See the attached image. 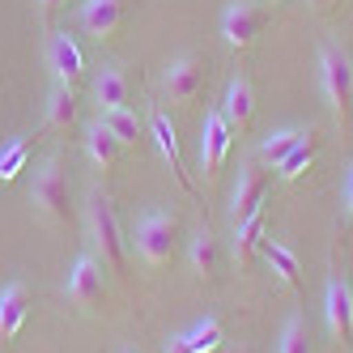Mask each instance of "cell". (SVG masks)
<instances>
[{"mask_svg": "<svg viewBox=\"0 0 353 353\" xmlns=\"http://www.w3.org/2000/svg\"><path fill=\"white\" fill-rule=\"evenodd\" d=\"M85 221H90V239H94V251H98V260H103V268L123 272V264H128V243H123V225H119L115 205L107 196H90Z\"/></svg>", "mask_w": 353, "mask_h": 353, "instance_id": "obj_1", "label": "cell"}, {"mask_svg": "<svg viewBox=\"0 0 353 353\" xmlns=\"http://www.w3.org/2000/svg\"><path fill=\"white\" fill-rule=\"evenodd\" d=\"M319 85L327 107H332V119L345 128L353 111V60L336 47H319Z\"/></svg>", "mask_w": 353, "mask_h": 353, "instance_id": "obj_2", "label": "cell"}, {"mask_svg": "<svg viewBox=\"0 0 353 353\" xmlns=\"http://www.w3.org/2000/svg\"><path fill=\"white\" fill-rule=\"evenodd\" d=\"M30 205L43 221H68V174L60 166V158H47L39 170H34V183H30Z\"/></svg>", "mask_w": 353, "mask_h": 353, "instance_id": "obj_3", "label": "cell"}, {"mask_svg": "<svg viewBox=\"0 0 353 353\" xmlns=\"http://www.w3.org/2000/svg\"><path fill=\"white\" fill-rule=\"evenodd\" d=\"M174 239H179V217L166 209H149L137 225V251L149 268H162L174 256Z\"/></svg>", "mask_w": 353, "mask_h": 353, "instance_id": "obj_4", "label": "cell"}, {"mask_svg": "<svg viewBox=\"0 0 353 353\" xmlns=\"http://www.w3.org/2000/svg\"><path fill=\"white\" fill-rule=\"evenodd\" d=\"M264 26H268V9L260 5V0H230V5L221 9V39L230 43L234 52L256 47Z\"/></svg>", "mask_w": 353, "mask_h": 353, "instance_id": "obj_5", "label": "cell"}, {"mask_svg": "<svg viewBox=\"0 0 353 353\" xmlns=\"http://www.w3.org/2000/svg\"><path fill=\"white\" fill-rule=\"evenodd\" d=\"M68 302H77L81 311H98L107 302V276H103V260L98 256H77V264H72L68 272V285H64Z\"/></svg>", "mask_w": 353, "mask_h": 353, "instance_id": "obj_6", "label": "cell"}, {"mask_svg": "<svg viewBox=\"0 0 353 353\" xmlns=\"http://www.w3.org/2000/svg\"><path fill=\"white\" fill-rule=\"evenodd\" d=\"M323 319H327V336H332V345L349 349L353 345V285L345 281V276H332V281H327Z\"/></svg>", "mask_w": 353, "mask_h": 353, "instance_id": "obj_7", "label": "cell"}, {"mask_svg": "<svg viewBox=\"0 0 353 353\" xmlns=\"http://www.w3.org/2000/svg\"><path fill=\"white\" fill-rule=\"evenodd\" d=\"M230 141H234V128L225 123L221 107L205 111V123H200V170H205V179H217L225 154H230Z\"/></svg>", "mask_w": 353, "mask_h": 353, "instance_id": "obj_8", "label": "cell"}, {"mask_svg": "<svg viewBox=\"0 0 353 353\" xmlns=\"http://www.w3.org/2000/svg\"><path fill=\"white\" fill-rule=\"evenodd\" d=\"M264 196H268V170L247 162L239 170V183H234V196H230V225H243L247 217H256L264 209Z\"/></svg>", "mask_w": 353, "mask_h": 353, "instance_id": "obj_9", "label": "cell"}, {"mask_svg": "<svg viewBox=\"0 0 353 353\" xmlns=\"http://www.w3.org/2000/svg\"><path fill=\"white\" fill-rule=\"evenodd\" d=\"M162 90H166V98L174 107L196 103V94L205 90V68H200V60L196 56H174L166 64V72H162Z\"/></svg>", "mask_w": 353, "mask_h": 353, "instance_id": "obj_10", "label": "cell"}, {"mask_svg": "<svg viewBox=\"0 0 353 353\" xmlns=\"http://www.w3.org/2000/svg\"><path fill=\"white\" fill-rule=\"evenodd\" d=\"M47 64H52L60 85H77L85 77V56L68 30H52V39H47Z\"/></svg>", "mask_w": 353, "mask_h": 353, "instance_id": "obj_11", "label": "cell"}, {"mask_svg": "<svg viewBox=\"0 0 353 353\" xmlns=\"http://www.w3.org/2000/svg\"><path fill=\"white\" fill-rule=\"evenodd\" d=\"M77 21H81L85 34H94L98 43H103V39H111V34L119 30V21H123V0H81Z\"/></svg>", "mask_w": 353, "mask_h": 353, "instance_id": "obj_12", "label": "cell"}, {"mask_svg": "<svg viewBox=\"0 0 353 353\" xmlns=\"http://www.w3.org/2000/svg\"><path fill=\"white\" fill-rule=\"evenodd\" d=\"M221 115H225V123H230L234 132H247L251 123H256V90H251L247 77H234L230 85H225Z\"/></svg>", "mask_w": 353, "mask_h": 353, "instance_id": "obj_13", "label": "cell"}, {"mask_svg": "<svg viewBox=\"0 0 353 353\" xmlns=\"http://www.w3.org/2000/svg\"><path fill=\"white\" fill-rule=\"evenodd\" d=\"M30 315V294L21 281H9L0 290V341H13L21 332V323Z\"/></svg>", "mask_w": 353, "mask_h": 353, "instance_id": "obj_14", "label": "cell"}, {"mask_svg": "<svg viewBox=\"0 0 353 353\" xmlns=\"http://www.w3.org/2000/svg\"><path fill=\"white\" fill-rule=\"evenodd\" d=\"M149 132H154V141H158V154L170 162L174 179H179V188H183V192H196V188H192V179H188V170H183V158H179V137H174L170 115L154 111V119H149Z\"/></svg>", "mask_w": 353, "mask_h": 353, "instance_id": "obj_15", "label": "cell"}, {"mask_svg": "<svg viewBox=\"0 0 353 353\" xmlns=\"http://www.w3.org/2000/svg\"><path fill=\"white\" fill-rule=\"evenodd\" d=\"M123 149H128V145H123V141H119V137L107 128L103 119L85 128V154H90V162H94L98 170H111V166L123 158Z\"/></svg>", "mask_w": 353, "mask_h": 353, "instance_id": "obj_16", "label": "cell"}, {"mask_svg": "<svg viewBox=\"0 0 353 353\" xmlns=\"http://www.w3.org/2000/svg\"><path fill=\"white\" fill-rule=\"evenodd\" d=\"M128 98H132V85H128V77H123L115 64H107V68L94 77V103H98V111H103V115L128 107Z\"/></svg>", "mask_w": 353, "mask_h": 353, "instance_id": "obj_17", "label": "cell"}, {"mask_svg": "<svg viewBox=\"0 0 353 353\" xmlns=\"http://www.w3.org/2000/svg\"><path fill=\"white\" fill-rule=\"evenodd\" d=\"M264 260H268V268L276 272V281L285 290H302V264L285 243H264Z\"/></svg>", "mask_w": 353, "mask_h": 353, "instance_id": "obj_18", "label": "cell"}, {"mask_svg": "<svg viewBox=\"0 0 353 353\" xmlns=\"http://www.w3.org/2000/svg\"><path fill=\"white\" fill-rule=\"evenodd\" d=\"M315 158H319V132H311L307 128V137H302V145L294 149V154L276 166V174H281L285 183H294V179H302V174H307L311 166H315Z\"/></svg>", "mask_w": 353, "mask_h": 353, "instance_id": "obj_19", "label": "cell"}, {"mask_svg": "<svg viewBox=\"0 0 353 353\" xmlns=\"http://www.w3.org/2000/svg\"><path fill=\"white\" fill-rule=\"evenodd\" d=\"M72 119H77V98H72V85H52L47 94V128H72Z\"/></svg>", "mask_w": 353, "mask_h": 353, "instance_id": "obj_20", "label": "cell"}, {"mask_svg": "<svg viewBox=\"0 0 353 353\" xmlns=\"http://www.w3.org/2000/svg\"><path fill=\"white\" fill-rule=\"evenodd\" d=\"M264 243V209L256 217H247L243 225H234V264H251V256H256V247Z\"/></svg>", "mask_w": 353, "mask_h": 353, "instance_id": "obj_21", "label": "cell"}, {"mask_svg": "<svg viewBox=\"0 0 353 353\" xmlns=\"http://www.w3.org/2000/svg\"><path fill=\"white\" fill-rule=\"evenodd\" d=\"M192 272L200 276V281H213L217 276V239L209 234V230H200V234H192Z\"/></svg>", "mask_w": 353, "mask_h": 353, "instance_id": "obj_22", "label": "cell"}, {"mask_svg": "<svg viewBox=\"0 0 353 353\" xmlns=\"http://www.w3.org/2000/svg\"><path fill=\"white\" fill-rule=\"evenodd\" d=\"M302 137H307L302 128H281V132H272V137L260 145V158H264L268 166H281V162L294 154V149L302 145Z\"/></svg>", "mask_w": 353, "mask_h": 353, "instance_id": "obj_23", "label": "cell"}, {"mask_svg": "<svg viewBox=\"0 0 353 353\" xmlns=\"http://www.w3.org/2000/svg\"><path fill=\"white\" fill-rule=\"evenodd\" d=\"M221 341H225V327L213 319V315H205L192 332H188V345H192V353H217L221 349Z\"/></svg>", "mask_w": 353, "mask_h": 353, "instance_id": "obj_24", "label": "cell"}, {"mask_svg": "<svg viewBox=\"0 0 353 353\" xmlns=\"http://www.w3.org/2000/svg\"><path fill=\"white\" fill-rule=\"evenodd\" d=\"M26 158H30V141L13 137L5 149H0V183H13L17 170H26Z\"/></svg>", "mask_w": 353, "mask_h": 353, "instance_id": "obj_25", "label": "cell"}, {"mask_svg": "<svg viewBox=\"0 0 353 353\" xmlns=\"http://www.w3.org/2000/svg\"><path fill=\"white\" fill-rule=\"evenodd\" d=\"M103 123L123 141V145H137L141 141V119H137V111H128V107H119V111H107L103 115Z\"/></svg>", "mask_w": 353, "mask_h": 353, "instance_id": "obj_26", "label": "cell"}, {"mask_svg": "<svg viewBox=\"0 0 353 353\" xmlns=\"http://www.w3.org/2000/svg\"><path fill=\"white\" fill-rule=\"evenodd\" d=\"M281 353H311V341H307L302 319H285V327H281Z\"/></svg>", "mask_w": 353, "mask_h": 353, "instance_id": "obj_27", "label": "cell"}, {"mask_svg": "<svg viewBox=\"0 0 353 353\" xmlns=\"http://www.w3.org/2000/svg\"><path fill=\"white\" fill-rule=\"evenodd\" d=\"M162 353H192V345H188V336H170Z\"/></svg>", "mask_w": 353, "mask_h": 353, "instance_id": "obj_28", "label": "cell"}, {"mask_svg": "<svg viewBox=\"0 0 353 353\" xmlns=\"http://www.w3.org/2000/svg\"><path fill=\"white\" fill-rule=\"evenodd\" d=\"M345 213L353 217V170H349V179H345Z\"/></svg>", "mask_w": 353, "mask_h": 353, "instance_id": "obj_29", "label": "cell"}, {"mask_svg": "<svg viewBox=\"0 0 353 353\" xmlns=\"http://www.w3.org/2000/svg\"><path fill=\"white\" fill-rule=\"evenodd\" d=\"M34 5H39V13H52V9L60 5V0H34Z\"/></svg>", "mask_w": 353, "mask_h": 353, "instance_id": "obj_30", "label": "cell"}, {"mask_svg": "<svg viewBox=\"0 0 353 353\" xmlns=\"http://www.w3.org/2000/svg\"><path fill=\"white\" fill-rule=\"evenodd\" d=\"M311 5H315V9H327V5H336V0H311Z\"/></svg>", "mask_w": 353, "mask_h": 353, "instance_id": "obj_31", "label": "cell"}, {"mask_svg": "<svg viewBox=\"0 0 353 353\" xmlns=\"http://www.w3.org/2000/svg\"><path fill=\"white\" fill-rule=\"evenodd\" d=\"M123 353H132V349H123Z\"/></svg>", "mask_w": 353, "mask_h": 353, "instance_id": "obj_32", "label": "cell"}, {"mask_svg": "<svg viewBox=\"0 0 353 353\" xmlns=\"http://www.w3.org/2000/svg\"><path fill=\"white\" fill-rule=\"evenodd\" d=\"M272 5H276V0H272Z\"/></svg>", "mask_w": 353, "mask_h": 353, "instance_id": "obj_33", "label": "cell"}]
</instances>
